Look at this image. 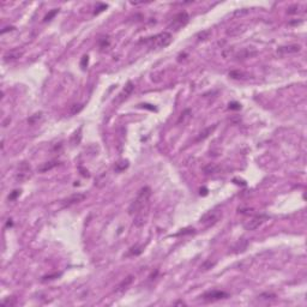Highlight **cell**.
<instances>
[{
    "label": "cell",
    "instance_id": "obj_1",
    "mask_svg": "<svg viewBox=\"0 0 307 307\" xmlns=\"http://www.w3.org/2000/svg\"><path fill=\"white\" fill-rule=\"evenodd\" d=\"M151 197V189L150 187H143L138 192L137 197L133 199L130 208H129V214L134 217V224L140 227L144 224V211H148L149 208V200Z\"/></svg>",
    "mask_w": 307,
    "mask_h": 307
},
{
    "label": "cell",
    "instance_id": "obj_2",
    "mask_svg": "<svg viewBox=\"0 0 307 307\" xmlns=\"http://www.w3.org/2000/svg\"><path fill=\"white\" fill-rule=\"evenodd\" d=\"M173 41V35L168 31H162L160 34L152 36V37H149V39H145V40H142L139 43H149L151 48H155V49H161V48H166L167 46L172 43Z\"/></svg>",
    "mask_w": 307,
    "mask_h": 307
},
{
    "label": "cell",
    "instance_id": "obj_3",
    "mask_svg": "<svg viewBox=\"0 0 307 307\" xmlns=\"http://www.w3.org/2000/svg\"><path fill=\"white\" fill-rule=\"evenodd\" d=\"M190 21V16L186 11H182V12H179L176 13L173 19H172V23L169 24V28L174 30H179L181 29L182 27H185Z\"/></svg>",
    "mask_w": 307,
    "mask_h": 307
},
{
    "label": "cell",
    "instance_id": "obj_4",
    "mask_svg": "<svg viewBox=\"0 0 307 307\" xmlns=\"http://www.w3.org/2000/svg\"><path fill=\"white\" fill-rule=\"evenodd\" d=\"M31 176V167L28 162H22L18 167V172L16 174V179L19 182H24Z\"/></svg>",
    "mask_w": 307,
    "mask_h": 307
},
{
    "label": "cell",
    "instance_id": "obj_5",
    "mask_svg": "<svg viewBox=\"0 0 307 307\" xmlns=\"http://www.w3.org/2000/svg\"><path fill=\"white\" fill-rule=\"evenodd\" d=\"M228 296H229L228 293L222 292V290H210V292L204 293L200 298H202L204 301L212 302V301H217V300H221V299H227Z\"/></svg>",
    "mask_w": 307,
    "mask_h": 307
},
{
    "label": "cell",
    "instance_id": "obj_6",
    "mask_svg": "<svg viewBox=\"0 0 307 307\" xmlns=\"http://www.w3.org/2000/svg\"><path fill=\"white\" fill-rule=\"evenodd\" d=\"M266 219H268V216L264 215V214L256 215V216H253L252 219H249L247 223H245V229H246V230H254V229H257L260 224H263Z\"/></svg>",
    "mask_w": 307,
    "mask_h": 307
},
{
    "label": "cell",
    "instance_id": "obj_7",
    "mask_svg": "<svg viewBox=\"0 0 307 307\" xmlns=\"http://www.w3.org/2000/svg\"><path fill=\"white\" fill-rule=\"evenodd\" d=\"M219 217V212L215 211V210H212V211L206 212L204 216L200 219V223L205 224V227H210V226H214L217 222Z\"/></svg>",
    "mask_w": 307,
    "mask_h": 307
},
{
    "label": "cell",
    "instance_id": "obj_8",
    "mask_svg": "<svg viewBox=\"0 0 307 307\" xmlns=\"http://www.w3.org/2000/svg\"><path fill=\"white\" fill-rule=\"evenodd\" d=\"M85 194L84 193H74L72 196H70L69 198H66L64 202H62V208H69L71 205H74L77 203H80L82 200L85 199Z\"/></svg>",
    "mask_w": 307,
    "mask_h": 307
},
{
    "label": "cell",
    "instance_id": "obj_9",
    "mask_svg": "<svg viewBox=\"0 0 307 307\" xmlns=\"http://www.w3.org/2000/svg\"><path fill=\"white\" fill-rule=\"evenodd\" d=\"M301 46L300 44H288V46H282L277 49V53L281 55H287V54H294L300 52Z\"/></svg>",
    "mask_w": 307,
    "mask_h": 307
},
{
    "label": "cell",
    "instance_id": "obj_10",
    "mask_svg": "<svg viewBox=\"0 0 307 307\" xmlns=\"http://www.w3.org/2000/svg\"><path fill=\"white\" fill-rule=\"evenodd\" d=\"M133 89H134V84H133L132 82H127V84H126V87L124 88V90L118 95L117 102H122L124 100H126V99L132 94Z\"/></svg>",
    "mask_w": 307,
    "mask_h": 307
},
{
    "label": "cell",
    "instance_id": "obj_11",
    "mask_svg": "<svg viewBox=\"0 0 307 307\" xmlns=\"http://www.w3.org/2000/svg\"><path fill=\"white\" fill-rule=\"evenodd\" d=\"M257 54H258V52L254 51L253 48H244V49H241L240 52H238V53L235 54V58L247 59V58H252V57H254V55H257Z\"/></svg>",
    "mask_w": 307,
    "mask_h": 307
},
{
    "label": "cell",
    "instance_id": "obj_12",
    "mask_svg": "<svg viewBox=\"0 0 307 307\" xmlns=\"http://www.w3.org/2000/svg\"><path fill=\"white\" fill-rule=\"evenodd\" d=\"M22 54H23V52L19 51V49H11V51H9V52L4 55V60H5V61H12V60H16V59L21 58Z\"/></svg>",
    "mask_w": 307,
    "mask_h": 307
},
{
    "label": "cell",
    "instance_id": "obj_13",
    "mask_svg": "<svg viewBox=\"0 0 307 307\" xmlns=\"http://www.w3.org/2000/svg\"><path fill=\"white\" fill-rule=\"evenodd\" d=\"M59 161H49V162H46V163H42L39 168H37V170L40 172V173H44V172H47V170H51V169H53V168H55L57 166H59Z\"/></svg>",
    "mask_w": 307,
    "mask_h": 307
},
{
    "label": "cell",
    "instance_id": "obj_14",
    "mask_svg": "<svg viewBox=\"0 0 307 307\" xmlns=\"http://www.w3.org/2000/svg\"><path fill=\"white\" fill-rule=\"evenodd\" d=\"M133 276L130 275V276H127V277L125 278V279H122L121 281V283H119V286L117 287V289H115V292H122V290H125V289H127V287L131 284L132 282H133Z\"/></svg>",
    "mask_w": 307,
    "mask_h": 307
},
{
    "label": "cell",
    "instance_id": "obj_15",
    "mask_svg": "<svg viewBox=\"0 0 307 307\" xmlns=\"http://www.w3.org/2000/svg\"><path fill=\"white\" fill-rule=\"evenodd\" d=\"M216 126L217 125H214V126H211V127H208V129H205L204 131L203 132H200L199 133V136L197 137V139H196V142H200V140H204L205 138H208L212 132H214V130L216 129Z\"/></svg>",
    "mask_w": 307,
    "mask_h": 307
},
{
    "label": "cell",
    "instance_id": "obj_16",
    "mask_svg": "<svg viewBox=\"0 0 307 307\" xmlns=\"http://www.w3.org/2000/svg\"><path fill=\"white\" fill-rule=\"evenodd\" d=\"M190 117H191V109H185L182 113H181V115H180V118H179V120H178V124L180 125L181 122L182 124H185L189 119H190Z\"/></svg>",
    "mask_w": 307,
    "mask_h": 307
},
{
    "label": "cell",
    "instance_id": "obj_17",
    "mask_svg": "<svg viewBox=\"0 0 307 307\" xmlns=\"http://www.w3.org/2000/svg\"><path fill=\"white\" fill-rule=\"evenodd\" d=\"M58 12H59L58 9H54V10H52V11H49L47 15L44 16L43 22H48V21H51L53 17H55V15H58Z\"/></svg>",
    "mask_w": 307,
    "mask_h": 307
},
{
    "label": "cell",
    "instance_id": "obj_18",
    "mask_svg": "<svg viewBox=\"0 0 307 307\" xmlns=\"http://www.w3.org/2000/svg\"><path fill=\"white\" fill-rule=\"evenodd\" d=\"M219 170V167H215V166H208V167H205L204 168V172L206 174H210V173H216Z\"/></svg>",
    "mask_w": 307,
    "mask_h": 307
},
{
    "label": "cell",
    "instance_id": "obj_19",
    "mask_svg": "<svg viewBox=\"0 0 307 307\" xmlns=\"http://www.w3.org/2000/svg\"><path fill=\"white\" fill-rule=\"evenodd\" d=\"M242 76H244V73L240 72V71H232V72L229 73V77H232V78H236V79L242 78Z\"/></svg>",
    "mask_w": 307,
    "mask_h": 307
},
{
    "label": "cell",
    "instance_id": "obj_20",
    "mask_svg": "<svg viewBox=\"0 0 307 307\" xmlns=\"http://www.w3.org/2000/svg\"><path fill=\"white\" fill-rule=\"evenodd\" d=\"M88 62H89V57L88 55H84V57L82 58V62H80V66H82V69H83V70H85V69H87Z\"/></svg>",
    "mask_w": 307,
    "mask_h": 307
},
{
    "label": "cell",
    "instance_id": "obj_21",
    "mask_svg": "<svg viewBox=\"0 0 307 307\" xmlns=\"http://www.w3.org/2000/svg\"><path fill=\"white\" fill-rule=\"evenodd\" d=\"M241 108V104L239 102H230L229 103V109H233V110H239Z\"/></svg>",
    "mask_w": 307,
    "mask_h": 307
},
{
    "label": "cell",
    "instance_id": "obj_22",
    "mask_svg": "<svg viewBox=\"0 0 307 307\" xmlns=\"http://www.w3.org/2000/svg\"><path fill=\"white\" fill-rule=\"evenodd\" d=\"M107 7H108V6H107L106 4H100V5H99V7H97V9L95 10V12H94V13H95V15H99L100 12L104 11V10H106Z\"/></svg>",
    "mask_w": 307,
    "mask_h": 307
},
{
    "label": "cell",
    "instance_id": "obj_23",
    "mask_svg": "<svg viewBox=\"0 0 307 307\" xmlns=\"http://www.w3.org/2000/svg\"><path fill=\"white\" fill-rule=\"evenodd\" d=\"M19 194H21V190H15L10 196H9V200H13V199H16Z\"/></svg>",
    "mask_w": 307,
    "mask_h": 307
},
{
    "label": "cell",
    "instance_id": "obj_24",
    "mask_svg": "<svg viewBox=\"0 0 307 307\" xmlns=\"http://www.w3.org/2000/svg\"><path fill=\"white\" fill-rule=\"evenodd\" d=\"M59 276H61V274L60 272H57V274H53V275H47V276H44L43 277V281H51V279H54V278H58Z\"/></svg>",
    "mask_w": 307,
    "mask_h": 307
},
{
    "label": "cell",
    "instance_id": "obj_25",
    "mask_svg": "<svg viewBox=\"0 0 307 307\" xmlns=\"http://www.w3.org/2000/svg\"><path fill=\"white\" fill-rule=\"evenodd\" d=\"M215 265V263H211L210 260H208V262H205L202 266H200V269H203V270H208V269H210V268H212Z\"/></svg>",
    "mask_w": 307,
    "mask_h": 307
},
{
    "label": "cell",
    "instance_id": "obj_26",
    "mask_svg": "<svg viewBox=\"0 0 307 307\" xmlns=\"http://www.w3.org/2000/svg\"><path fill=\"white\" fill-rule=\"evenodd\" d=\"M83 104H79V107H77V104H74L72 107V109H71V114H76V113H78L80 109H83Z\"/></svg>",
    "mask_w": 307,
    "mask_h": 307
},
{
    "label": "cell",
    "instance_id": "obj_27",
    "mask_svg": "<svg viewBox=\"0 0 307 307\" xmlns=\"http://www.w3.org/2000/svg\"><path fill=\"white\" fill-rule=\"evenodd\" d=\"M287 12H288L289 15H292V13H298V6H293V7H289Z\"/></svg>",
    "mask_w": 307,
    "mask_h": 307
},
{
    "label": "cell",
    "instance_id": "obj_28",
    "mask_svg": "<svg viewBox=\"0 0 307 307\" xmlns=\"http://www.w3.org/2000/svg\"><path fill=\"white\" fill-rule=\"evenodd\" d=\"M40 118H41V113H40V114H35L34 117L30 118V119H29V122H31V124H32V122H34V121H35L36 119H40Z\"/></svg>",
    "mask_w": 307,
    "mask_h": 307
},
{
    "label": "cell",
    "instance_id": "obj_29",
    "mask_svg": "<svg viewBox=\"0 0 307 307\" xmlns=\"http://www.w3.org/2000/svg\"><path fill=\"white\" fill-rule=\"evenodd\" d=\"M140 106H142L143 108H148V109H150V110H156V108H155V107H150L151 104H146L145 103V104H140Z\"/></svg>",
    "mask_w": 307,
    "mask_h": 307
},
{
    "label": "cell",
    "instance_id": "obj_30",
    "mask_svg": "<svg viewBox=\"0 0 307 307\" xmlns=\"http://www.w3.org/2000/svg\"><path fill=\"white\" fill-rule=\"evenodd\" d=\"M11 30H15V28H13V27H7V28H5L4 30H1V34H5V32L11 31Z\"/></svg>",
    "mask_w": 307,
    "mask_h": 307
},
{
    "label": "cell",
    "instance_id": "obj_31",
    "mask_svg": "<svg viewBox=\"0 0 307 307\" xmlns=\"http://www.w3.org/2000/svg\"><path fill=\"white\" fill-rule=\"evenodd\" d=\"M175 305H185V302H182V301H178V302H175Z\"/></svg>",
    "mask_w": 307,
    "mask_h": 307
},
{
    "label": "cell",
    "instance_id": "obj_32",
    "mask_svg": "<svg viewBox=\"0 0 307 307\" xmlns=\"http://www.w3.org/2000/svg\"><path fill=\"white\" fill-rule=\"evenodd\" d=\"M6 226H7V227H9V226H12V222H11V219H9V222H7V224H6Z\"/></svg>",
    "mask_w": 307,
    "mask_h": 307
}]
</instances>
